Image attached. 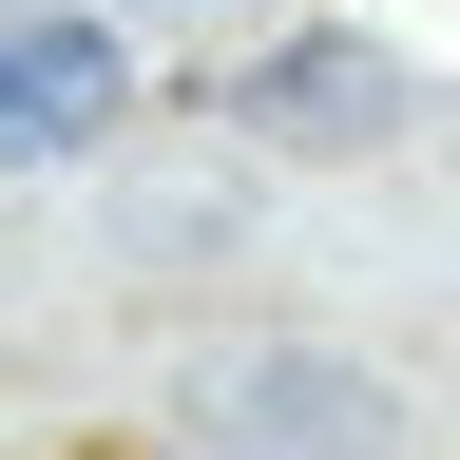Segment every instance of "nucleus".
<instances>
[{
    "label": "nucleus",
    "instance_id": "2",
    "mask_svg": "<svg viewBox=\"0 0 460 460\" xmlns=\"http://www.w3.org/2000/svg\"><path fill=\"white\" fill-rule=\"evenodd\" d=\"M250 135H269V154H384V135H402V58H365V39L250 58Z\"/></svg>",
    "mask_w": 460,
    "mask_h": 460
},
{
    "label": "nucleus",
    "instance_id": "1",
    "mask_svg": "<svg viewBox=\"0 0 460 460\" xmlns=\"http://www.w3.org/2000/svg\"><path fill=\"white\" fill-rule=\"evenodd\" d=\"M135 115V58L115 20H0V172H58Z\"/></svg>",
    "mask_w": 460,
    "mask_h": 460
},
{
    "label": "nucleus",
    "instance_id": "3",
    "mask_svg": "<svg viewBox=\"0 0 460 460\" xmlns=\"http://www.w3.org/2000/svg\"><path fill=\"white\" fill-rule=\"evenodd\" d=\"M211 441L230 460H384V384L365 365H250L211 402Z\"/></svg>",
    "mask_w": 460,
    "mask_h": 460
}]
</instances>
